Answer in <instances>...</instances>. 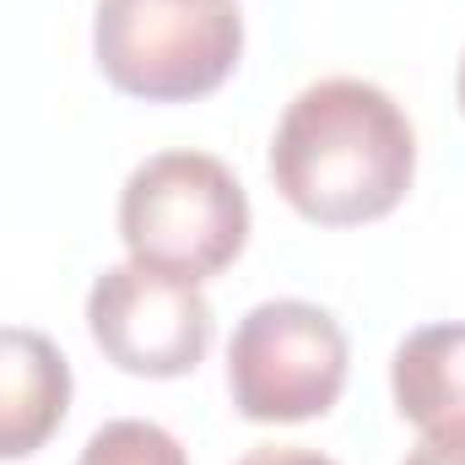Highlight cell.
<instances>
[{
    "label": "cell",
    "mask_w": 465,
    "mask_h": 465,
    "mask_svg": "<svg viewBox=\"0 0 465 465\" xmlns=\"http://www.w3.org/2000/svg\"><path fill=\"white\" fill-rule=\"evenodd\" d=\"M228 390L249 422L325 417L347 390V331L303 298L260 303L232 331Z\"/></svg>",
    "instance_id": "4"
},
{
    "label": "cell",
    "mask_w": 465,
    "mask_h": 465,
    "mask_svg": "<svg viewBox=\"0 0 465 465\" xmlns=\"http://www.w3.org/2000/svg\"><path fill=\"white\" fill-rule=\"evenodd\" d=\"M401 465H465V444H428L422 439Z\"/></svg>",
    "instance_id": "10"
},
{
    "label": "cell",
    "mask_w": 465,
    "mask_h": 465,
    "mask_svg": "<svg viewBox=\"0 0 465 465\" xmlns=\"http://www.w3.org/2000/svg\"><path fill=\"white\" fill-rule=\"evenodd\" d=\"M87 331L98 351L124 373L179 379L212 347V303L201 298V287L124 260L93 282Z\"/></svg>",
    "instance_id": "5"
},
{
    "label": "cell",
    "mask_w": 465,
    "mask_h": 465,
    "mask_svg": "<svg viewBox=\"0 0 465 465\" xmlns=\"http://www.w3.org/2000/svg\"><path fill=\"white\" fill-rule=\"evenodd\" d=\"M417 173V130L406 109L357 76L303 87L271 141L282 201L320 228H362L390 217Z\"/></svg>",
    "instance_id": "1"
},
{
    "label": "cell",
    "mask_w": 465,
    "mask_h": 465,
    "mask_svg": "<svg viewBox=\"0 0 465 465\" xmlns=\"http://www.w3.org/2000/svg\"><path fill=\"white\" fill-rule=\"evenodd\" d=\"M119 238L135 265L201 287L243 254L249 195L212 152H157L119 190Z\"/></svg>",
    "instance_id": "2"
},
{
    "label": "cell",
    "mask_w": 465,
    "mask_h": 465,
    "mask_svg": "<svg viewBox=\"0 0 465 465\" xmlns=\"http://www.w3.org/2000/svg\"><path fill=\"white\" fill-rule=\"evenodd\" d=\"M71 411V362L44 331L0 325V460L38 455Z\"/></svg>",
    "instance_id": "6"
},
{
    "label": "cell",
    "mask_w": 465,
    "mask_h": 465,
    "mask_svg": "<svg viewBox=\"0 0 465 465\" xmlns=\"http://www.w3.org/2000/svg\"><path fill=\"white\" fill-rule=\"evenodd\" d=\"M93 54L124 98L190 104L232 76L243 16L238 0H98Z\"/></svg>",
    "instance_id": "3"
},
{
    "label": "cell",
    "mask_w": 465,
    "mask_h": 465,
    "mask_svg": "<svg viewBox=\"0 0 465 465\" xmlns=\"http://www.w3.org/2000/svg\"><path fill=\"white\" fill-rule=\"evenodd\" d=\"M76 465H190V455L168 428L141 422V417H119L87 439Z\"/></svg>",
    "instance_id": "8"
},
{
    "label": "cell",
    "mask_w": 465,
    "mask_h": 465,
    "mask_svg": "<svg viewBox=\"0 0 465 465\" xmlns=\"http://www.w3.org/2000/svg\"><path fill=\"white\" fill-rule=\"evenodd\" d=\"M238 465H336V460L320 455V450H303V444H260V450H249Z\"/></svg>",
    "instance_id": "9"
},
{
    "label": "cell",
    "mask_w": 465,
    "mask_h": 465,
    "mask_svg": "<svg viewBox=\"0 0 465 465\" xmlns=\"http://www.w3.org/2000/svg\"><path fill=\"white\" fill-rule=\"evenodd\" d=\"M455 93H460V109H465V54H460V76H455Z\"/></svg>",
    "instance_id": "11"
},
{
    "label": "cell",
    "mask_w": 465,
    "mask_h": 465,
    "mask_svg": "<svg viewBox=\"0 0 465 465\" xmlns=\"http://www.w3.org/2000/svg\"><path fill=\"white\" fill-rule=\"evenodd\" d=\"M395 411L428 444H465V325H422L390 362Z\"/></svg>",
    "instance_id": "7"
}]
</instances>
